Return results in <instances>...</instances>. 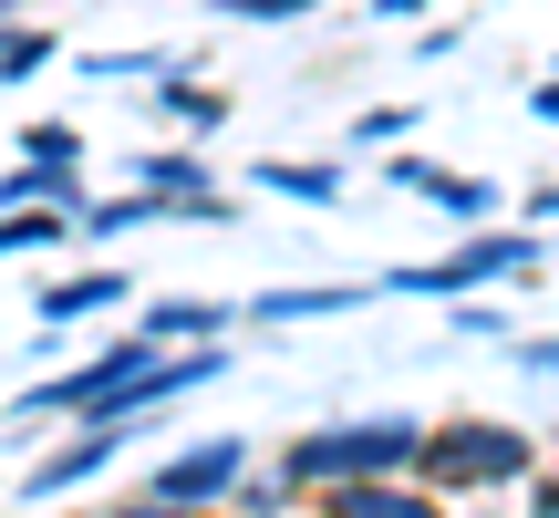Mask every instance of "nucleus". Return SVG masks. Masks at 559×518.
Here are the masks:
<instances>
[{
    "instance_id": "obj_19",
    "label": "nucleus",
    "mask_w": 559,
    "mask_h": 518,
    "mask_svg": "<svg viewBox=\"0 0 559 518\" xmlns=\"http://www.w3.org/2000/svg\"><path fill=\"white\" fill-rule=\"evenodd\" d=\"M539 518H559V478H549V487H539Z\"/></svg>"
},
{
    "instance_id": "obj_1",
    "label": "nucleus",
    "mask_w": 559,
    "mask_h": 518,
    "mask_svg": "<svg viewBox=\"0 0 559 518\" xmlns=\"http://www.w3.org/2000/svg\"><path fill=\"white\" fill-rule=\"evenodd\" d=\"M425 457L415 415H362V425H321V436H290L280 457V487H353V478H394V467Z\"/></svg>"
},
{
    "instance_id": "obj_16",
    "label": "nucleus",
    "mask_w": 559,
    "mask_h": 518,
    "mask_svg": "<svg viewBox=\"0 0 559 518\" xmlns=\"http://www.w3.org/2000/svg\"><path fill=\"white\" fill-rule=\"evenodd\" d=\"M115 518H187V508H166V498H135V508H115Z\"/></svg>"
},
{
    "instance_id": "obj_6",
    "label": "nucleus",
    "mask_w": 559,
    "mask_h": 518,
    "mask_svg": "<svg viewBox=\"0 0 559 518\" xmlns=\"http://www.w3.org/2000/svg\"><path fill=\"white\" fill-rule=\"evenodd\" d=\"M321 518H436V498L425 487H394V478H353L321 498Z\"/></svg>"
},
{
    "instance_id": "obj_22",
    "label": "nucleus",
    "mask_w": 559,
    "mask_h": 518,
    "mask_svg": "<svg viewBox=\"0 0 559 518\" xmlns=\"http://www.w3.org/2000/svg\"><path fill=\"white\" fill-rule=\"evenodd\" d=\"M249 518H260V508H249Z\"/></svg>"
},
{
    "instance_id": "obj_21",
    "label": "nucleus",
    "mask_w": 559,
    "mask_h": 518,
    "mask_svg": "<svg viewBox=\"0 0 559 518\" xmlns=\"http://www.w3.org/2000/svg\"><path fill=\"white\" fill-rule=\"evenodd\" d=\"M0 11H11V0H0Z\"/></svg>"
},
{
    "instance_id": "obj_9",
    "label": "nucleus",
    "mask_w": 559,
    "mask_h": 518,
    "mask_svg": "<svg viewBox=\"0 0 559 518\" xmlns=\"http://www.w3.org/2000/svg\"><path fill=\"white\" fill-rule=\"evenodd\" d=\"M394 177L425 187V198H445L456 219H487V208H498V187H477V177H436V166H394Z\"/></svg>"
},
{
    "instance_id": "obj_3",
    "label": "nucleus",
    "mask_w": 559,
    "mask_h": 518,
    "mask_svg": "<svg viewBox=\"0 0 559 518\" xmlns=\"http://www.w3.org/2000/svg\"><path fill=\"white\" fill-rule=\"evenodd\" d=\"M239 436H207V446H187V457H166L156 478H145V498H166V508H207V498H228L239 487Z\"/></svg>"
},
{
    "instance_id": "obj_11",
    "label": "nucleus",
    "mask_w": 559,
    "mask_h": 518,
    "mask_svg": "<svg viewBox=\"0 0 559 518\" xmlns=\"http://www.w3.org/2000/svg\"><path fill=\"white\" fill-rule=\"evenodd\" d=\"M62 228H83L73 208H11V219H0V259H11V249H41V239H62Z\"/></svg>"
},
{
    "instance_id": "obj_10",
    "label": "nucleus",
    "mask_w": 559,
    "mask_h": 518,
    "mask_svg": "<svg viewBox=\"0 0 559 518\" xmlns=\"http://www.w3.org/2000/svg\"><path fill=\"white\" fill-rule=\"evenodd\" d=\"M135 187H156V198H218L198 156H145V166H135Z\"/></svg>"
},
{
    "instance_id": "obj_2",
    "label": "nucleus",
    "mask_w": 559,
    "mask_h": 518,
    "mask_svg": "<svg viewBox=\"0 0 559 518\" xmlns=\"http://www.w3.org/2000/svg\"><path fill=\"white\" fill-rule=\"evenodd\" d=\"M415 467H425L436 487H508V478L539 467V446H528L519 425H445V436H425Z\"/></svg>"
},
{
    "instance_id": "obj_13",
    "label": "nucleus",
    "mask_w": 559,
    "mask_h": 518,
    "mask_svg": "<svg viewBox=\"0 0 559 518\" xmlns=\"http://www.w3.org/2000/svg\"><path fill=\"white\" fill-rule=\"evenodd\" d=\"M21 145H32L41 166H73V156H83V136H73V125H32V136H21Z\"/></svg>"
},
{
    "instance_id": "obj_15",
    "label": "nucleus",
    "mask_w": 559,
    "mask_h": 518,
    "mask_svg": "<svg viewBox=\"0 0 559 518\" xmlns=\"http://www.w3.org/2000/svg\"><path fill=\"white\" fill-rule=\"evenodd\" d=\"M41 52H52L41 32H11V42H0V73H41Z\"/></svg>"
},
{
    "instance_id": "obj_20",
    "label": "nucleus",
    "mask_w": 559,
    "mask_h": 518,
    "mask_svg": "<svg viewBox=\"0 0 559 518\" xmlns=\"http://www.w3.org/2000/svg\"><path fill=\"white\" fill-rule=\"evenodd\" d=\"M539 219H559V198H539Z\"/></svg>"
},
{
    "instance_id": "obj_8",
    "label": "nucleus",
    "mask_w": 559,
    "mask_h": 518,
    "mask_svg": "<svg viewBox=\"0 0 559 518\" xmlns=\"http://www.w3.org/2000/svg\"><path fill=\"white\" fill-rule=\"evenodd\" d=\"M218 332H228L218 301H156L145 311V342H218Z\"/></svg>"
},
{
    "instance_id": "obj_14",
    "label": "nucleus",
    "mask_w": 559,
    "mask_h": 518,
    "mask_svg": "<svg viewBox=\"0 0 559 518\" xmlns=\"http://www.w3.org/2000/svg\"><path fill=\"white\" fill-rule=\"evenodd\" d=\"M260 177L280 187V198H332V177H321V166H260Z\"/></svg>"
},
{
    "instance_id": "obj_18",
    "label": "nucleus",
    "mask_w": 559,
    "mask_h": 518,
    "mask_svg": "<svg viewBox=\"0 0 559 518\" xmlns=\"http://www.w3.org/2000/svg\"><path fill=\"white\" fill-rule=\"evenodd\" d=\"M539 115H549V125H559V83H539Z\"/></svg>"
},
{
    "instance_id": "obj_7",
    "label": "nucleus",
    "mask_w": 559,
    "mask_h": 518,
    "mask_svg": "<svg viewBox=\"0 0 559 518\" xmlns=\"http://www.w3.org/2000/svg\"><path fill=\"white\" fill-rule=\"evenodd\" d=\"M104 301H124V280H115V270H83V280H41V332H52V321H83V311H104Z\"/></svg>"
},
{
    "instance_id": "obj_4",
    "label": "nucleus",
    "mask_w": 559,
    "mask_h": 518,
    "mask_svg": "<svg viewBox=\"0 0 559 518\" xmlns=\"http://www.w3.org/2000/svg\"><path fill=\"white\" fill-rule=\"evenodd\" d=\"M539 239H477L456 259H436V270H394V291H466V280H498V270H528Z\"/></svg>"
},
{
    "instance_id": "obj_12",
    "label": "nucleus",
    "mask_w": 559,
    "mask_h": 518,
    "mask_svg": "<svg viewBox=\"0 0 559 518\" xmlns=\"http://www.w3.org/2000/svg\"><path fill=\"white\" fill-rule=\"evenodd\" d=\"M362 291H270L260 301V321H300V311H353Z\"/></svg>"
},
{
    "instance_id": "obj_5",
    "label": "nucleus",
    "mask_w": 559,
    "mask_h": 518,
    "mask_svg": "<svg viewBox=\"0 0 559 518\" xmlns=\"http://www.w3.org/2000/svg\"><path fill=\"white\" fill-rule=\"evenodd\" d=\"M124 425H135V415H94V436H83V446H62L52 467H32V487H21V498H62V487H83L104 457H115V436H124Z\"/></svg>"
},
{
    "instance_id": "obj_17",
    "label": "nucleus",
    "mask_w": 559,
    "mask_h": 518,
    "mask_svg": "<svg viewBox=\"0 0 559 518\" xmlns=\"http://www.w3.org/2000/svg\"><path fill=\"white\" fill-rule=\"evenodd\" d=\"M249 11H260V21H290V11H311V0H249Z\"/></svg>"
}]
</instances>
